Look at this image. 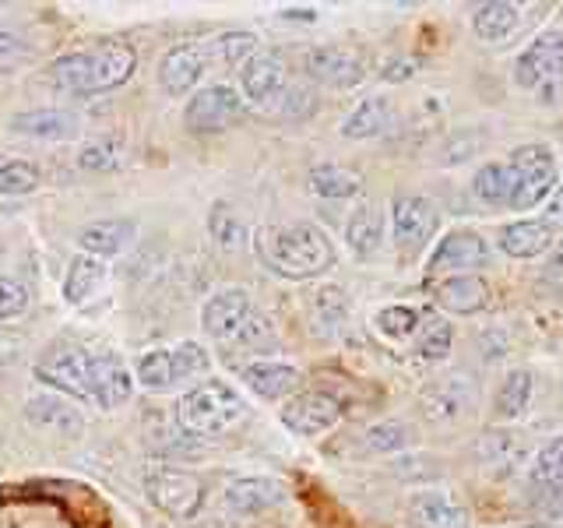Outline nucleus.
I'll list each match as a JSON object with an SVG mask.
<instances>
[{
    "label": "nucleus",
    "mask_w": 563,
    "mask_h": 528,
    "mask_svg": "<svg viewBox=\"0 0 563 528\" xmlns=\"http://www.w3.org/2000/svg\"><path fill=\"white\" fill-rule=\"evenodd\" d=\"M35 381L49 384L53 392L70 395L78 402H92L96 409H120L134 395V370L113 352H92L78 342L49 345L32 366Z\"/></svg>",
    "instance_id": "nucleus-1"
},
{
    "label": "nucleus",
    "mask_w": 563,
    "mask_h": 528,
    "mask_svg": "<svg viewBox=\"0 0 563 528\" xmlns=\"http://www.w3.org/2000/svg\"><path fill=\"white\" fill-rule=\"evenodd\" d=\"M254 251L264 268L282 278H292V282L324 275L331 264L339 261L331 237L313 222L264 226L254 237Z\"/></svg>",
    "instance_id": "nucleus-2"
},
{
    "label": "nucleus",
    "mask_w": 563,
    "mask_h": 528,
    "mask_svg": "<svg viewBox=\"0 0 563 528\" xmlns=\"http://www.w3.org/2000/svg\"><path fill=\"white\" fill-rule=\"evenodd\" d=\"M134 50L128 43H96L75 53H64L49 64V81L75 96H96L123 85L134 70Z\"/></svg>",
    "instance_id": "nucleus-3"
},
{
    "label": "nucleus",
    "mask_w": 563,
    "mask_h": 528,
    "mask_svg": "<svg viewBox=\"0 0 563 528\" xmlns=\"http://www.w3.org/2000/svg\"><path fill=\"white\" fill-rule=\"evenodd\" d=\"M243 416H246L243 395L233 384L216 381V377L190 387L180 398V405H176V422L194 437H222L233 430L236 422H243Z\"/></svg>",
    "instance_id": "nucleus-4"
},
{
    "label": "nucleus",
    "mask_w": 563,
    "mask_h": 528,
    "mask_svg": "<svg viewBox=\"0 0 563 528\" xmlns=\"http://www.w3.org/2000/svg\"><path fill=\"white\" fill-rule=\"evenodd\" d=\"M510 201L507 208L515 211H532L553 198V190L560 187V166H556V152L550 145H521L510 152Z\"/></svg>",
    "instance_id": "nucleus-5"
},
{
    "label": "nucleus",
    "mask_w": 563,
    "mask_h": 528,
    "mask_svg": "<svg viewBox=\"0 0 563 528\" xmlns=\"http://www.w3.org/2000/svg\"><path fill=\"white\" fill-rule=\"evenodd\" d=\"M208 352L198 342H180L169 349H148L134 363V381L148 392H169L176 384L198 381L208 374Z\"/></svg>",
    "instance_id": "nucleus-6"
},
{
    "label": "nucleus",
    "mask_w": 563,
    "mask_h": 528,
    "mask_svg": "<svg viewBox=\"0 0 563 528\" xmlns=\"http://www.w3.org/2000/svg\"><path fill=\"white\" fill-rule=\"evenodd\" d=\"M243 96L233 85H205L190 96L184 110V128L194 134H219L243 120Z\"/></svg>",
    "instance_id": "nucleus-7"
},
{
    "label": "nucleus",
    "mask_w": 563,
    "mask_h": 528,
    "mask_svg": "<svg viewBox=\"0 0 563 528\" xmlns=\"http://www.w3.org/2000/svg\"><path fill=\"white\" fill-rule=\"evenodd\" d=\"M419 413L433 427H454L475 413V384L468 374H444L419 395Z\"/></svg>",
    "instance_id": "nucleus-8"
},
{
    "label": "nucleus",
    "mask_w": 563,
    "mask_h": 528,
    "mask_svg": "<svg viewBox=\"0 0 563 528\" xmlns=\"http://www.w3.org/2000/svg\"><path fill=\"white\" fill-rule=\"evenodd\" d=\"M440 229V211L422 194H398L391 201V237L401 254H419Z\"/></svg>",
    "instance_id": "nucleus-9"
},
{
    "label": "nucleus",
    "mask_w": 563,
    "mask_h": 528,
    "mask_svg": "<svg viewBox=\"0 0 563 528\" xmlns=\"http://www.w3.org/2000/svg\"><path fill=\"white\" fill-rule=\"evenodd\" d=\"M563 78V29H545L528 43L515 61V85L525 92H539V88Z\"/></svg>",
    "instance_id": "nucleus-10"
},
{
    "label": "nucleus",
    "mask_w": 563,
    "mask_h": 528,
    "mask_svg": "<svg viewBox=\"0 0 563 528\" xmlns=\"http://www.w3.org/2000/svg\"><path fill=\"white\" fill-rule=\"evenodd\" d=\"M145 493L163 515H169L176 521L194 518L205 501V486L198 475L180 472V469H155L145 480Z\"/></svg>",
    "instance_id": "nucleus-11"
},
{
    "label": "nucleus",
    "mask_w": 563,
    "mask_h": 528,
    "mask_svg": "<svg viewBox=\"0 0 563 528\" xmlns=\"http://www.w3.org/2000/svg\"><path fill=\"white\" fill-rule=\"evenodd\" d=\"M475 462L493 480H510L532 462V448H528V437L515 427H489L475 440Z\"/></svg>",
    "instance_id": "nucleus-12"
},
{
    "label": "nucleus",
    "mask_w": 563,
    "mask_h": 528,
    "mask_svg": "<svg viewBox=\"0 0 563 528\" xmlns=\"http://www.w3.org/2000/svg\"><path fill=\"white\" fill-rule=\"evenodd\" d=\"M278 419H282V427H286L289 433L313 440V437H324L328 430L339 427L342 405L328 392H299V395H292L286 405H282Z\"/></svg>",
    "instance_id": "nucleus-13"
},
{
    "label": "nucleus",
    "mask_w": 563,
    "mask_h": 528,
    "mask_svg": "<svg viewBox=\"0 0 563 528\" xmlns=\"http://www.w3.org/2000/svg\"><path fill=\"white\" fill-rule=\"evenodd\" d=\"M254 317V299L246 289H236V286H229V289H219V293H211L205 299V307H201V328L208 339H216V342H233L236 334L243 331V324Z\"/></svg>",
    "instance_id": "nucleus-14"
},
{
    "label": "nucleus",
    "mask_w": 563,
    "mask_h": 528,
    "mask_svg": "<svg viewBox=\"0 0 563 528\" xmlns=\"http://www.w3.org/2000/svg\"><path fill=\"white\" fill-rule=\"evenodd\" d=\"M493 261V251L486 237H479L475 229H451V233L440 237L437 251L430 257V272L440 275V272H457V275H475L479 268Z\"/></svg>",
    "instance_id": "nucleus-15"
},
{
    "label": "nucleus",
    "mask_w": 563,
    "mask_h": 528,
    "mask_svg": "<svg viewBox=\"0 0 563 528\" xmlns=\"http://www.w3.org/2000/svg\"><path fill=\"white\" fill-rule=\"evenodd\" d=\"M303 70L324 88H356L366 78V61L349 46H313L303 57Z\"/></svg>",
    "instance_id": "nucleus-16"
},
{
    "label": "nucleus",
    "mask_w": 563,
    "mask_h": 528,
    "mask_svg": "<svg viewBox=\"0 0 563 528\" xmlns=\"http://www.w3.org/2000/svg\"><path fill=\"white\" fill-rule=\"evenodd\" d=\"M211 70V61H208V50L205 43H180V46H173L163 64H158V85H163V92L166 96H187L194 92L205 75Z\"/></svg>",
    "instance_id": "nucleus-17"
},
{
    "label": "nucleus",
    "mask_w": 563,
    "mask_h": 528,
    "mask_svg": "<svg viewBox=\"0 0 563 528\" xmlns=\"http://www.w3.org/2000/svg\"><path fill=\"white\" fill-rule=\"evenodd\" d=\"M409 528H472L468 507L448 490H419L405 507Z\"/></svg>",
    "instance_id": "nucleus-18"
},
{
    "label": "nucleus",
    "mask_w": 563,
    "mask_h": 528,
    "mask_svg": "<svg viewBox=\"0 0 563 528\" xmlns=\"http://www.w3.org/2000/svg\"><path fill=\"white\" fill-rule=\"evenodd\" d=\"M286 92V64L278 53L257 50L251 61L240 67V96L254 106H268Z\"/></svg>",
    "instance_id": "nucleus-19"
},
{
    "label": "nucleus",
    "mask_w": 563,
    "mask_h": 528,
    "mask_svg": "<svg viewBox=\"0 0 563 528\" xmlns=\"http://www.w3.org/2000/svg\"><path fill=\"white\" fill-rule=\"evenodd\" d=\"M240 381L264 402H282V398L289 402L292 395H299L303 374H299V366L282 363V360H254L240 366Z\"/></svg>",
    "instance_id": "nucleus-20"
},
{
    "label": "nucleus",
    "mask_w": 563,
    "mask_h": 528,
    "mask_svg": "<svg viewBox=\"0 0 563 528\" xmlns=\"http://www.w3.org/2000/svg\"><path fill=\"white\" fill-rule=\"evenodd\" d=\"M222 501L236 515H264V510L286 501V486L272 480V475H240V480L225 483Z\"/></svg>",
    "instance_id": "nucleus-21"
},
{
    "label": "nucleus",
    "mask_w": 563,
    "mask_h": 528,
    "mask_svg": "<svg viewBox=\"0 0 563 528\" xmlns=\"http://www.w3.org/2000/svg\"><path fill=\"white\" fill-rule=\"evenodd\" d=\"M556 237H560V229L545 219H518L500 229V251L515 261H532L550 251Z\"/></svg>",
    "instance_id": "nucleus-22"
},
{
    "label": "nucleus",
    "mask_w": 563,
    "mask_h": 528,
    "mask_svg": "<svg viewBox=\"0 0 563 528\" xmlns=\"http://www.w3.org/2000/svg\"><path fill=\"white\" fill-rule=\"evenodd\" d=\"M437 307H444L448 314H483L489 307V286L483 275H444L433 286Z\"/></svg>",
    "instance_id": "nucleus-23"
},
{
    "label": "nucleus",
    "mask_w": 563,
    "mask_h": 528,
    "mask_svg": "<svg viewBox=\"0 0 563 528\" xmlns=\"http://www.w3.org/2000/svg\"><path fill=\"white\" fill-rule=\"evenodd\" d=\"M137 237V222L134 219H99L92 226H85L78 233L81 254H92L99 261L123 254Z\"/></svg>",
    "instance_id": "nucleus-24"
},
{
    "label": "nucleus",
    "mask_w": 563,
    "mask_h": 528,
    "mask_svg": "<svg viewBox=\"0 0 563 528\" xmlns=\"http://www.w3.org/2000/svg\"><path fill=\"white\" fill-rule=\"evenodd\" d=\"M384 208L374 205V201H360L356 208L349 211V219H345V243H349V251L356 254V257H374L380 246H384Z\"/></svg>",
    "instance_id": "nucleus-25"
},
{
    "label": "nucleus",
    "mask_w": 563,
    "mask_h": 528,
    "mask_svg": "<svg viewBox=\"0 0 563 528\" xmlns=\"http://www.w3.org/2000/svg\"><path fill=\"white\" fill-rule=\"evenodd\" d=\"M8 131L40 141H67L81 131V120L67 110H22L8 120Z\"/></svg>",
    "instance_id": "nucleus-26"
},
{
    "label": "nucleus",
    "mask_w": 563,
    "mask_h": 528,
    "mask_svg": "<svg viewBox=\"0 0 563 528\" xmlns=\"http://www.w3.org/2000/svg\"><path fill=\"white\" fill-rule=\"evenodd\" d=\"M528 486L539 493L542 501L563 497V433L550 437L528 462Z\"/></svg>",
    "instance_id": "nucleus-27"
},
{
    "label": "nucleus",
    "mask_w": 563,
    "mask_h": 528,
    "mask_svg": "<svg viewBox=\"0 0 563 528\" xmlns=\"http://www.w3.org/2000/svg\"><path fill=\"white\" fill-rule=\"evenodd\" d=\"M521 25H525V11L518 4H507V0H489V4H479L472 11V32L483 43L515 40Z\"/></svg>",
    "instance_id": "nucleus-28"
},
{
    "label": "nucleus",
    "mask_w": 563,
    "mask_h": 528,
    "mask_svg": "<svg viewBox=\"0 0 563 528\" xmlns=\"http://www.w3.org/2000/svg\"><path fill=\"white\" fill-rule=\"evenodd\" d=\"M395 128V110H391V99L384 96H369L363 102H356V110H352L345 120H342V138L349 141H366V138H380Z\"/></svg>",
    "instance_id": "nucleus-29"
},
{
    "label": "nucleus",
    "mask_w": 563,
    "mask_h": 528,
    "mask_svg": "<svg viewBox=\"0 0 563 528\" xmlns=\"http://www.w3.org/2000/svg\"><path fill=\"white\" fill-rule=\"evenodd\" d=\"M532 392H536V381H532V370H507L500 387H497V398H493V416L504 419V422H515L528 413L532 405Z\"/></svg>",
    "instance_id": "nucleus-30"
},
{
    "label": "nucleus",
    "mask_w": 563,
    "mask_h": 528,
    "mask_svg": "<svg viewBox=\"0 0 563 528\" xmlns=\"http://www.w3.org/2000/svg\"><path fill=\"white\" fill-rule=\"evenodd\" d=\"M25 416L29 422L53 433H81V413L75 405H67L60 395H35L25 402Z\"/></svg>",
    "instance_id": "nucleus-31"
},
{
    "label": "nucleus",
    "mask_w": 563,
    "mask_h": 528,
    "mask_svg": "<svg viewBox=\"0 0 563 528\" xmlns=\"http://www.w3.org/2000/svg\"><path fill=\"white\" fill-rule=\"evenodd\" d=\"M102 282H106V261H99L92 254H75L64 272V299L70 307H78L99 293Z\"/></svg>",
    "instance_id": "nucleus-32"
},
{
    "label": "nucleus",
    "mask_w": 563,
    "mask_h": 528,
    "mask_svg": "<svg viewBox=\"0 0 563 528\" xmlns=\"http://www.w3.org/2000/svg\"><path fill=\"white\" fill-rule=\"evenodd\" d=\"M310 190L317 198H328V201H345V198H356L363 190V176L349 166H339V163H321L313 166L310 176H307Z\"/></svg>",
    "instance_id": "nucleus-33"
},
{
    "label": "nucleus",
    "mask_w": 563,
    "mask_h": 528,
    "mask_svg": "<svg viewBox=\"0 0 563 528\" xmlns=\"http://www.w3.org/2000/svg\"><path fill=\"white\" fill-rule=\"evenodd\" d=\"M205 50H208L211 70L216 67H243L261 50V40L254 32L233 29V32H219V35H211V40H205Z\"/></svg>",
    "instance_id": "nucleus-34"
},
{
    "label": "nucleus",
    "mask_w": 563,
    "mask_h": 528,
    "mask_svg": "<svg viewBox=\"0 0 563 528\" xmlns=\"http://www.w3.org/2000/svg\"><path fill=\"white\" fill-rule=\"evenodd\" d=\"M310 321L313 331L321 334H334L345 321H349V293L342 286H321L310 296Z\"/></svg>",
    "instance_id": "nucleus-35"
},
{
    "label": "nucleus",
    "mask_w": 563,
    "mask_h": 528,
    "mask_svg": "<svg viewBox=\"0 0 563 528\" xmlns=\"http://www.w3.org/2000/svg\"><path fill=\"white\" fill-rule=\"evenodd\" d=\"M363 440H366V451H374V454H398L416 444V427L401 419H384V422H374V427L363 433Z\"/></svg>",
    "instance_id": "nucleus-36"
},
{
    "label": "nucleus",
    "mask_w": 563,
    "mask_h": 528,
    "mask_svg": "<svg viewBox=\"0 0 563 528\" xmlns=\"http://www.w3.org/2000/svg\"><path fill=\"white\" fill-rule=\"evenodd\" d=\"M472 194L489 208H500L510 201V169L507 163H483L472 176Z\"/></svg>",
    "instance_id": "nucleus-37"
},
{
    "label": "nucleus",
    "mask_w": 563,
    "mask_h": 528,
    "mask_svg": "<svg viewBox=\"0 0 563 528\" xmlns=\"http://www.w3.org/2000/svg\"><path fill=\"white\" fill-rule=\"evenodd\" d=\"M208 233H211V240L222 246V251H240V246L246 243V226L233 211V205H225V201L211 205V211H208Z\"/></svg>",
    "instance_id": "nucleus-38"
},
{
    "label": "nucleus",
    "mask_w": 563,
    "mask_h": 528,
    "mask_svg": "<svg viewBox=\"0 0 563 528\" xmlns=\"http://www.w3.org/2000/svg\"><path fill=\"white\" fill-rule=\"evenodd\" d=\"M451 345H454V328L444 317H430L427 324H419L416 331V356L419 360H444L451 356Z\"/></svg>",
    "instance_id": "nucleus-39"
},
{
    "label": "nucleus",
    "mask_w": 563,
    "mask_h": 528,
    "mask_svg": "<svg viewBox=\"0 0 563 528\" xmlns=\"http://www.w3.org/2000/svg\"><path fill=\"white\" fill-rule=\"evenodd\" d=\"M374 324H377V331L384 334V339L401 342V339H416V331H419V324H422V317H419L416 307H401V304H395V307L377 310Z\"/></svg>",
    "instance_id": "nucleus-40"
},
{
    "label": "nucleus",
    "mask_w": 563,
    "mask_h": 528,
    "mask_svg": "<svg viewBox=\"0 0 563 528\" xmlns=\"http://www.w3.org/2000/svg\"><path fill=\"white\" fill-rule=\"evenodd\" d=\"M120 155H123V145L117 138H96V141H88V145H81L78 166L92 173H106L120 166Z\"/></svg>",
    "instance_id": "nucleus-41"
},
{
    "label": "nucleus",
    "mask_w": 563,
    "mask_h": 528,
    "mask_svg": "<svg viewBox=\"0 0 563 528\" xmlns=\"http://www.w3.org/2000/svg\"><path fill=\"white\" fill-rule=\"evenodd\" d=\"M40 187V169L32 163H4L0 166V198H22V194H32Z\"/></svg>",
    "instance_id": "nucleus-42"
},
{
    "label": "nucleus",
    "mask_w": 563,
    "mask_h": 528,
    "mask_svg": "<svg viewBox=\"0 0 563 528\" xmlns=\"http://www.w3.org/2000/svg\"><path fill=\"white\" fill-rule=\"evenodd\" d=\"M229 349H246V352H257V349H268V345H275V328H272V321L264 314H257L254 310V317L251 321L243 324V331L236 334L233 342H225Z\"/></svg>",
    "instance_id": "nucleus-43"
},
{
    "label": "nucleus",
    "mask_w": 563,
    "mask_h": 528,
    "mask_svg": "<svg viewBox=\"0 0 563 528\" xmlns=\"http://www.w3.org/2000/svg\"><path fill=\"white\" fill-rule=\"evenodd\" d=\"M29 289L18 278L0 275V321H18L22 314H29Z\"/></svg>",
    "instance_id": "nucleus-44"
},
{
    "label": "nucleus",
    "mask_w": 563,
    "mask_h": 528,
    "mask_svg": "<svg viewBox=\"0 0 563 528\" xmlns=\"http://www.w3.org/2000/svg\"><path fill=\"white\" fill-rule=\"evenodd\" d=\"M416 61H409V57H405V61H391V64H384V75L380 78H387V81H405V78H412L416 75Z\"/></svg>",
    "instance_id": "nucleus-45"
},
{
    "label": "nucleus",
    "mask_w": 563,
    "mask_h": 528,
    "mask_svg": "<svg viewBox=\"0 0 563 528\" xmlns=\"http://www.w3.org/2000/svg\"><path fill=\"white\" fill-rule=\"evenodd\" d=\"M539 525L542 528H563V497L545 501V507L539 510Z\"/></svg>",
    "instance_id": "nucleus-46"
},
{
    "label": "nucleus",
    "mask_w": 563,
    "mask_h": 528,
    "mask_svg": "<svg viewBox=\"0 0 563 528\" xmlns=\"http://www.w3.org/2000/svg\"><path fill=\"white\" fill-rule=\"evenodd\" d=\"M18 352H22V339H18V334H11V331H4L0 328V366L4 363H11Z\"/></svg>",
    "instance_id": "nucleus-47"
},
{
    "label": "nucleus",
    "mask_w": 563,
    "mask_h": 528,
    "mask_svg": "<svg viewBox=\"0 0 563 528\" xmlns=\"http://www.w3.org/2000/svg\"><path fill=\"white\" fill-rule=\"evenodd\" d=\"M545 222L556 226V229H563V184L553 190V198L545 201Z\"/></svg>",
    "instance_id": "nucleus-48"
},
{
    "label": "nucleus",
    "mask_w": 563,
    "mask_h": 528,
    "mask_svg": "<svg viewBox=\"0 0 563 528\" xmlns=\"http://www.w3.org/2000/svg\"><path fill=\"white\" fill-rule=\"evenodd\" d=\"M317 8H286L282 11V18H289V22H317Z\"/></svg>",
    "instance_id": "nucleus-49"
},
{
    "label": "nucleus",
    "mask_w": 563,
    "mask_h": 528,
    "mask_svg": "<svg viewBox=\"0 0 563 528\" xmlns=\"http://www.w3.org/2000/svg\"><path fill=\"white\" fill-rule=\"evenodd\" d=\"M18 46H22V43H18L14 35H11L4 25H0V53H11V50H18Z\"/></svg>",
    "instance_id": "nucleus-50"
},
{
    "label": "nucleus",
    "mask_w": 563,
    "mask_h": 528,
    "mask_svg": "<svg viewBox=\"0 0 563 528\" xmlns=\"http://www.w3.org/2000/svg\"><path fill=\"white\" fill-rule=\"evenodd\" d=\"M507 528H542V525H507Z\"/></svg>",
    "instance_id": "nucleus-51"
},
{
    "label": "nucleus",
    "mask_w": 563,
    "mask_h": 528,
    "mask_svg": "<svg viewBox=\"0 0 563 528\" xmlns=\"http://www.w3.org/2000/svg\"><path fill=\"white\" fill-rule=\"evenodd\" d=\"M0 166H4V155H0Z\"/></svg>",
    "instance_id": "nucleus-52"
}]
</instances>
